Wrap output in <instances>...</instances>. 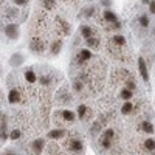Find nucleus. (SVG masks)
<instances>
[{
    "mask_svg": "<svg viewBox=\"0 0 155 155\" xmlns=\"http://www.w3.org/2000/svg\"><path fill=\"white\" fill-rule=\"evenodd\" d=\"M132 110H134V104H132V102H126V104L121 107V112L126 113V115H127V113H130Z\"/></svg>",
    "mask_w": 155,
    "mask_h": 155,
    "instance_id": "nucleus-22",
    "label": "nucleus"
},
{
    "mask_svg": "<svg viewBox=\"0 0 155 155\" xmlns=\"http://www.w3.org/2000/svg\"><path fill=\"white\" fill-rule=\"evenodd\" d=\"M149 5H150V12H152V14H155V0H152Z\"/></svg>",
    "mask_w": 155,
    "mask_h": 155,
    "instance_id": "nucleus-32",
    "label": "nucleus"
},
{
    "mask_svg": "<svg viewBox=\"0 0 155 155\" xmlns=\"http://www.w3.org/2000/svg\"><path fill=\"white\" fill-rule=\"evenodd\" d=\"M41 3L45 9H53L56 6V0H41Z\"/></svg>",
    "mask_w": 155,
    "mask_h": 155,
    "instance_id": "nucleus-18",
    "label": "nucleus"
},
{
    "mask_svg": "<svg viewBox=\"0 0 155 155\" xmlns=\"http://www.w3.org/2000/svg\"><path fill=\"white\" fill-rule=\"evenodd\" d=\"M68 147H70L71 150L79 152V150H82V143H81L79 140H70V141H68Z\"/></svg>",
    "mask_w": 155,
    "mask_h": 155,
    "instance_id": "nucleus-9",
    "label": "nucleus"
},
{
    "mask_svg": "<svg viewBox=\"0 0 155 155\" xmlns=\"http://www.w3.org/2000/svg\"><path fill=\"white\" fill-rule=\"evenodd\" d=\"M14 2H16L17 5L22 6V5H27V3H28V0H14Z\"/></svg>",
    "mask_w": 155,
    "mask_h": 155,
    "instance_id": "nucleus-33",
    "label": "nucleus"
},
{
    "mask_svg": "<svg viewBox=\"0 0 155 155\" xmlns=\"http://www.w3.org/2000/svg\"><path fill=\"white\" fill-rule=\"evenodd\" d=\"M140 25H141V27H147V25H149V17L147 16H141L140 17Z\"/></svg>",
    "mask_w": 155,
    "mask_h": 155,
    "instance_id": "nucleus-26",
    "label": "nucleus"
},
{
    "mask_svg": "<svg viewBox=\"0 0 155 155\" xmlns=\"http://www.w3.org/2000/svg\"><path fill=\"white\" fill-rule=\"evenodd\" d=\"M45 47L47 45L44 42V39H41V37H33L30 41V50L34 51V53H44Z\"/></svg>",
    "mask_w": 155,
    "mask_h": 155,
    "instance_id": "nucleus-1",
    "label": "nucleus"
},
{
    "mask_svg": "<svg viewBox=\"0 0 155 155\" xmlns=\"http://www.w3.org/2000/svg\"><path fill=\"white\" fill-rule=\"evenodd\" d=\"M113 44H115L116 47H124V45H126V39H124V36H121V34H115V36H113Z\"/></svg>",
    "mask_w": 155,
    "mask_h": 155,
    "instance_id": "nucleus-13",
    "label": "nucleus"
},
{
    "mask_svg": "<svg viewBox=\"0 0 155 155\" xmlns=\"http://www.w3.org/2000/svg\"><path fill=\"white\" fill-rule=\"evenodd\" d=\"M143 130H144L146 134H153V126H152L149 121H144V123H143Z\"/></svg>",
    "mask_w": 155,
    "mask_h": 155,
    "instance_id": "nucleus-23",
    "label": "nucleus"
},
{
    "mask_svg": "<svg viewBox=\"0 0 155 155\" xmlns=\"http://www.w3.org/2000/svg\"><path fill=\"white\" fill-rule=\"evenodd\" d=\"M113 134H115V132L112 130V129H109V130H106V132H104V137H106V138H110V140H112V138H113Z\"/></svg>",
    "mask_w": 155,
    "mask_h": 155,
    "instance_id": "nucleus-31",
    "label": "nucleus"
},
{
    "mask_svg": "<svg viewBox=\"0 0 155 155\" xmlns=\"http://www.w3.org/2000/svg\"><path fill=\"white\" fill-rule=\"evenodd\" d=\"M88 59H92V53H90L88 50H81V51H79V54L76 56L78 64H84V62L88 61Z\"/></svg>",
    "mask_w": 155,
    "mask_h": 155,
    "instance_id": "nucleus-8",
    "label": "nucleus"
},
{
    "mask_svg": "<svg viewBox=\"0 0 155 155\" xmlns=\"http://www.w3.org/2000/svg\"><path fill=\"white\" fill-rule=\"evenodd\" d=\"M31 146H33V152H34V155H41V152H42L44 147H45V141H44L42 138H39V140L34 141Z\"/></svg>",
    "mask_w": 155,
    "mask_h": 155,
    "instance_id": "nucleus-7",
    "label": "nucleus"
},
{
    "mask_svg": "<svg viewBox=\"0 0 155 155\" xmlns=\"http://www.w3.org/2000/svg\"><path fill=\"white\" fill-rule=\"evenodd\" d=\"M20 137H22V132L17 130V129H16V130H12V132L9 134V138H11V140H19Z\"/></svg>",
    "mask_w": 155,
    "mask_h": 155,
    "instance_id": "nucleus-24",
    "label": "nucleus"
},
{
    "mask_svg": "<svg viewBox=\"0 0 155 155\" xmlns=\"http://www.w3.org/2000/svg\"><path fill=\"white\" fill-rule=\"evenodd\" d=\"M78 115H79V118L84 121L87 116H88V109L85 106H79V107H78Z\"/></svg>",
    "mask_w": 155,
    "mask_h": 155,
    "instance_id": "nucleus-16",
    "label": "nucleus"
},
{
    "mask_svg": "<svg viewBox=\"0 0 155 155\" xmlns=\"http://www.w3.org/2000/svg\"><path fill=\"white\" fill-rule=\"evenodd\" d=\"M0 138H8L6 135V115L0 113Z\"/></svg>",
    "mask_w": 155,
    "mask_h": 155,
    "instance_id": "nucleus-6",
    "label": "nucleus"
},
{
    "mask_svg": "<svg viewBox=\"0 0 155 155\" xmlns=\"http://www.w3.org/2000/svg\"><path fill=\"white\" fill-rule=\"evenodd\" d=\"M39 82H41L42 85H48V84L51 82V79H50V78H48V76H42V78H41V79H39Z\"/></svg>",
    "mask_w": 155,
    "mask_h": 155,
    "instance_id": "nucleus-29",
    "label": "nucleus"
},
{
    "mask_svg": "<svg viewBox=\"0 0 155 155\" xmlns=\"http://www.w3.org/2000/svg\"><path fill=\"white\" fill-rule=\"evenodd\" d=\"M25 79H27L30 84H34L36 79H37V78H36V73H34L31 68H28L27 71H25Z\"/></svg>",
    "mask_w": 155,
    "mask_h": 155,
    "instance_id": "nucleus-12",
    "label": "nucleus"
},
{
    "mask_svg": "<svg viewBox=\"0 0 155 155\" xmlns=\"http://www.w3.org/2000/svg\"><path fill=\"white\" fill-rule=\"evenodd\" d=\"M87 45H88L90 48H98V47H99V39H96L95 36L88 37V39H87Z\"/></svg>",
    "mask_w": 155,
    "mask_h": 155,
    "instance_id": "nucleus-17",
    "label": "nucleus"
},
{
    "mask_svg": "<svg viewBox=\"0 0 155 155\" xmlns=\"http://www.w3.org/2000/svg\"><path fill=\"white\" fill-rule=\"evenodd\" d=\"M73 87H74V90H76V92H82V88H84V84H82L81 81H76V82L73 84Z\"/></svg>",
    "mask_w": 155,
    "mask_h": 155,
    "instance_id": "nucleus-28",
    "label": "nucleus"
},
{
    "mask_svg": "<svg viewBox=\"0 0 155 155\" xmlns=\"http://www.w3.org/2000/svg\"><path fill=\"white\" fill-rule=\"evenodd\" d=\"M143 3H150V0H143Z\"/></svg>",
    "mask_w": 155,
    "mask_h": 155,
    "instance_id": "nucleus-35",
    "label": "nucleus"
},
{
    "mask_svg": "<svg viewBox=\"0 0 155 155\" xmlns=\"http://www.w3.org/2000/svg\"><path fill=\"white\" fill-rule=\"evenodd\" d=\"M62 118L65 120L67 123H73L74 121V113L73 112H70V110H62Z\"/></svg>",
    "mask_w": 155,
    "mask_h": 155,
    "instance_id": "nucleus-14",
    "label": "nucleus"
},
{
    "mask_svg": "<svg viewBox=\"0 0 155 155\" xmlns=\"http://www.w3.org/2000/svg\"><path fill=\"white\" fill-rule=\"evenodd\" d=\"M5 34H6L9 39H17V37H19V28H17V25L9 23L8 27L5 28Z\"/></svg>",
    "mask_w": 155,
    "mask_h": 155,
    "instance_id": "nucleus-3",
    "label": "nucleus"
},
{
    "mask_svg": "<svg viewBox=\"0 0 155 155\" xmlns=\"http://www.w3.org/2000/svg\"><path fill=\"white\" fill-rule=\"evenodd\" d=\"M62 48V41H54L53 45H51V54H59V51Z\"/></svg>",
    "mask_w": 155,
    "mask_h": 155,
    "instance_id": "nucleus-15",
    "label": "nucleus"
},
{
    "mask_svg": "<svg viewBox=\"0 0 155 155\" xmlns=\"http://www.w3.org/2000/svg\"><path fill=\"white\" fill-rule=\"evenodd\" d=\"M22 61H23V56L22 54H14V56L11 58V64H12V65H20Z\"/></svg>",
    "mask_w": 155,
    "mask_h": 155,
    "instance_id": "nucleus-20",
    "label": "nucleus"
},
{
    "mask_svg": "<svg viewBox=\"0 0 155 155\" xmlns=\"http://www.w3.org/2000/svg\"><path fill=\"white\" fill-rule=\"evenodd\" d=\"M102 3H104V5H110V0H102Z\"/></svg>",
    "mask_w": 155,
    "mask_h": 155,
    "instance_id": "nucleus-34",
    "label": "nucleus"
},
{
    "mask_svg": "<svg viewBox=\"0 0 155 155\" xmlns=\"http://www.w3.org/2000/svg\"><path fill=\"white\" fill-rule=\"evenodd\" d=\"M95 34V31L90 28V27H87V25H82L81 27V36L84 37V39H88V37H92Z\"/></svg>",
    "mask_w": 155,
    "mask_h": 155,
    "instance_id": "nucleus-10",
    "label": "nucleus"
},
{
    "mask_svg": "<svg viewBox=\"0 0 155 155\" xmlns=\"http://www.w3.org/2000/svg\"><path fill=\"white\" fill-rule=\"evenodd\" d=\"M104 19H106L109 23H115V22H118V17H116L110 9H106V11H104Z\"/></svg>",
    "mask_w": 155,
    "mask_h": 155,
    "instance_id": "nucleus-11",
    "label": "nucleus"
},
{
    "mask_svg": "<svg viewBox=\"0 0 155 155\" xmlns=\"http://www.w3.org/2000/svg\"><path fill=\"white\" fill-rule=\"evenodd\" d=\"M56 23H58L59 33H61L62 36H68V34H70V25H68V22H65V20L61 19V17H58V19H56Z\"/></svg>",
    "mask_w": 155,
    "mask_h": 155,
    "instance_id": "nucleus-2",
    "label": "nucleus"
},
{
    "mask_svg": "<svg viewBox=\"0 0 155 155\" xmlns=\"http://www.w3.org/2000/svg\"><path fill=\"white\" fill-rule=\"evenodd\" d=\"M123 99H126V101H129L134 95H132V90H129V88H126V90H121V95H120Z\"/></svg>",
    "mask_w": 155,
    "mask_h": 155,
    "instance_id": "nucleus-21",
    "label": "nucleus"
},
{
    "mask_svg": "<svg viewBox=\"0 0 155 155\" xmlns=\"http://www.w3.org/2000/svg\"><path fill=\"white\" fill-rule=\"evenodd\" d=\"M144 146H146L147 150H153V149H155V141H153V140H146Z\"/></svg>",
    "mask_w": 155,
    "mask_h": 155,
    "instance_id": "nucleus-25",
    "label": "nucleus"
},
{
    "mask_svg": "<svg viewBox=\"0 0 155 155\" xmlns=\"http://www.w3.org/2000/svg\"><path fill=\"white\" fill-rule=\"evenodd\" d=\"M126 85H127L129 90H135V87H137V84H135L134 79H127V81H126Z\"/></svg>",
    "mask_w": 155,
    "mask_h": 155,
    "instance_id": "nucleus-27",
    "label": "nucleus"
},
{
    "mask_svg": "<svg viewBox=\"0 0 155 155\" xmlns=\"http://www.w3.org/2000/svg\"><path fill=\"white\" fill-rule=\"evenodd\" d=\"M64 134H65V132H64L62 129H56V130H51V132L48 134V137H50V138H53V140H56V138L64 137Z\"/></svg>",
    "mask_w": 155,
    "mask_h": 155,
    "instance_id": "nucleus-19",
    "label": "nucleus"
},
{
    "mask_svg": "<svg viewBox=\"0 0 155 155\" xmlns=\"http://www.w3.org/2000/svg\"><path fill=\"white\" fill-rule=\"evenodd\" d=\"M138 68H140V73H141V76H143V79L147 82L149 81V73H147V67H146V62H144L143 58L138 59Z\"/></svg>",
    "mask_w": 155,
    "mask_h": 155,
    "instance_id": "nucleus-4",
    "label": "nucleus"
},
{
    "mask_svg": "<svg viewBox=\"0 0 155 155\" xmlns=\"http://www.w3.org/2000/svg\"><path fill=\"white\" fill-rule=\"evenodd\" d=\"M102 147H106V149H109L110 147V138H102Z\"/></svg>",
    "mask_w": 155,
    "mask_h": 155,
    "instance_id": "nucleus-30",
    "label": "nucleus"
},
{
    "mask_svg": "<svg viewBox=\"0 0 155 155\" xmlns=\"http://www.w3.org/2000/svg\"><path fill=\"white\" fill-rule=\"evenodd\" d=\"M8 101L11 102V104H16V102L22 101V95H20V92H19V90H16V88L9 90V95H8Z\"/></svg>",
    "mask_w": 155,
    "mask_h": 155,
    "instance_id": "nucleus-5",
    "label": "nucleus"
}]
</instances>
